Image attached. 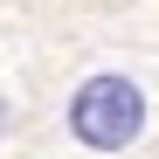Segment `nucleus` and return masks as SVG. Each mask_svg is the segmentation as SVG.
<instances>
[{
    "mask_svg": "<svg viewBox=\"0 0 159 159\" xmlns=\"http://www.w3.org/2000/svg\"><path fill=\"white\" fill-rule=\"evenodd\" d=\"M145 118H152V97H145L139 76H125V69H97V76H83V83L69 90V111H62L69 145L90 152V159H118V152H131V145L145 139Z\"/></svg>",
    "mask_w": 159,
    "mask_h": 159,
    "instance_id": "obj_1",
    "label": "nucleus"
},
{
    "mask_svg": "<svg viewBox=\"0 0 159 159\" xmlns=\"http://www.w3.org/2000/svg\"><path fill=\"white\" fill-rule=\"evenodd\" d=\"M0 139H7V97H0Z\"/></svg>",
    "mask_w": 159,
    "mask_h": 159,
    "instance_id": "obj_2",
    "label": "nucleus"
}]
</instances>
